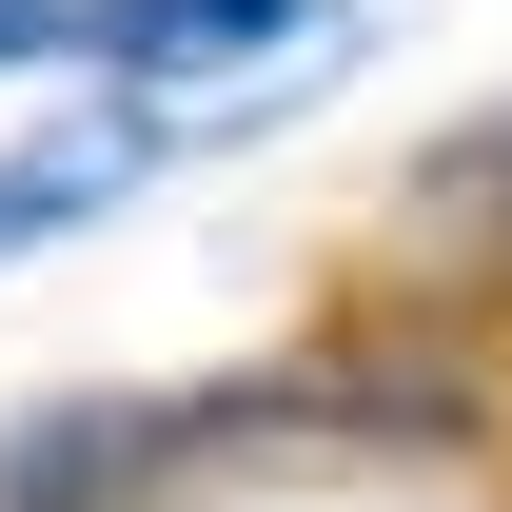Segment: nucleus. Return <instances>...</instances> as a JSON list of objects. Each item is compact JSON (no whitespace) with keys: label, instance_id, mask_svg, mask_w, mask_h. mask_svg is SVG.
<instances>
[{"label":"nucleus","instance_id":"obj_4","mask_svg":"<svg viewBox=\"0 0 512 512\" xmlns=\"http://www.w3.org/2000/svg\"><path fill=\"white\" fill-rule=\"evenodd\" d=\"M20 60H79V0H0V79Z\"/></svg>","mask_w":512,"mask_h":512},{"label":"nucleus","instance_id":"obj_2","mask_svg":"<svg viewBox=\"0 0 512 512\" xmlns=\"http://www.w3.org/2000/svg\"><path fill=\"white\" fill-rule=\"evenodd\" d=\"M256 434H316V394L256 375V394H40L0 434V512H119V493H178Z\"/></svg>","mask_w":512,"mask_h":512},{"label":"nucleus","instance_id":"obj_1","mask_svg":"<svg viewBox=\"0 0 512 512\" xmlns=\"http://www.w3.org/2000/svg\"><path fill=\"white\" fill-rule=\"evenodd\" d=\"M79 60H99V99H119L158 158H197V138L296 119V99L355 60V0H79Z\"/></svg>","mask_w":512,"mask_h":512},{"label":"nucleus","instance_id":"obj_3","mask_svg":"<svg viewBox=\"0 0 512 512\" xmlns=\"http://www.w3.org/2000/svg\"><path fill=\"white\" fill-rule=\"evenodd\" d=\"M414 217H434V237H493V256H512V119H473V138H453Z\"/></svg>","mask_w":512,"mask_h":512}]
</instances>
